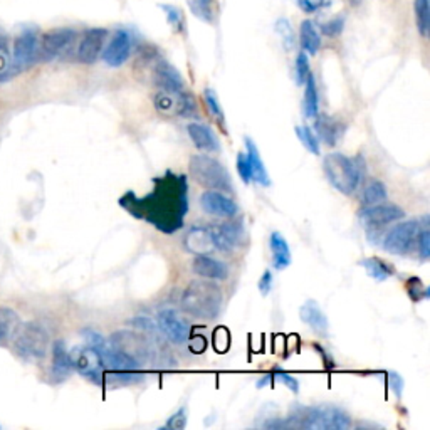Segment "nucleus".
<instances>
[{
	"label": "nucleus",
	"instance_id": "1",
	"mask_svg": "<svg viewBox=\"0 0 430 430\" xmlns=\"http://www.w3.org/2000/svg\"><path fill=\"white\" fill-rule=\"evenodd\" d=\"M120 205L131 217L152 223L156 231L173 234L182 229L188 212V182L185 175L166 170L164 175L153 178V187L147 195L138 197L126 192Z\"/></svg>",
	"mask_w": 430,
	"mask_h": 430
},
{
	"label": "nucleus",
	"instance_id": "2",
	"mask_svg": "<svg viewBox=\"0 0 430 430\" xmlns=\"http://www.w3.org/2000/svg\"><path fill=\"white\" fill-rule=\"evenodd\" d=\"M288 429L343 430L352 425V417L335 405H294L286 417Z\"/></svg>",
	"mask_w": 430,
	"mask_h": 430
},
{
	"label": "nucleus",
	"instance_id": "3",
	"mask_svg": "<svg viewBox=\"0 0 430 430\" xmlns=\"http://www.w3.org/2000/svg\"><path fill=\"white\" fill-rule=\"evenodd\" d=\"M223 302L222 289L215 283H209V281L199 279L192 281L185 288L182 294V305L183 313L197 319H215L221 314Z\"/></svg>",
	"mask_w": 430,
	"mask_h": 430
},
{
	"label": "nucleus",
	"instance_id": "4",
	"mask_svg": "<svg viewBox=\"0 0 430 430\" xmlns=\"http://www.w3.org/2000/svg\"><path fill=\"white\" fill-rule=\"evenodd\" d=\"M323 170L328 182L343 195H352L362 183L365 164L343 153H328L323 158Z\"/></svg>",
	"mask_w": 430,
	"mask_h": 430
},
{
	"label": "nucleus",
	"instance_id": "5",
	"mask_svg": "<svg viewBox=\"0 0 430 430\" xmlns=\"http://www.w3.org/2000/svg\"><path fill=\"white\" fill-rule=\"evenodd\" d=\"M188 172H190V177L199 185L205 187L207 190H219L223 192V194H232L234 192V183H232L229 170L221 161L205 155V153L190 156Z\"/></svg>",
	"mask_w": 430,
	"mask_h": 430
},
{
	"label": "nucleus",
	"instance_id": "6",
	"mask_svg": "<svg viewBox=\"0 0 430 430\" xmlns=\"http://www.w3.org/2000/svg\"><path fill=\"white\" fill-rule=\"evenodd\" d=\"M12 343L19 357L25 360H39L46 357L47 348H49V333L39 323H20Z\"/></svg>",
	"mask_w": 430,
	"mask_h": 430
},
{
	"label": "nucleus",
	"instance_id": "7",
	"mask_svg": "<svg viewBox=\"0 0 430 430\" xmlns=\"http://www.w3.org/2000/svg\"><path fill=\"white\" fill-rule=\"evenodd\" d=\"M422 227V222L415 219L397 223L385 234L383 249L393 256H407L414 249L417 235Z\"/></svg>",
	"mask_w": 430,
	"mask_h": 430
},
{
	"label": "nucleus",
	"instance_id": "8",
	"mask_svg": "<svg viewBox=\"0 0 430 430\" xmlns=\"http://www.w3.org/2000/svg\"><path fill=\"white\" fill-rule=\"evenodd\" d=\"M12 71H27L37 61H41V39L36 30H24L19 34L12 51Z\"/></svg>",
	"mask_w": 430,
	"mask_h": 430
},
{
	"label": "nucleus",
	"instance_id": "9",
	"mask_svg": "<svg viewBox=\"0 0 430 430\" xmlns=\"http://www.w3.org/2000/svg\"><path fill=\"white\" fill-rule=\"evenodd\" d=\"M360 221L367 227V231H380L381 227L402 221L405 217V210L395 204H375L367 205L360 210Z\"/></svg>",
	"mask_w": 430,
	"mask_h": 430
},
{
	"label": "nucleus",
	"instance_id": "10",
	"mask_svg": "<svg viewBox=\"0 0 430 430\" xmlns=\"http://www.w3.org/2000/svg\"><path fill=\"white\" fill-rule=\"evenodd\" d=\"M73 367L78 373H81L86 380L101 385L104 381V367L101 362L99 353L93 346H81L71 352Z\"/></svg>",
	"mask_w": 430,
	"mask_h": 430
},
{
	"label": "nucleus",
	"instance_id": "11",
	"mask_svg": "<svg viewBox=\"0 0 430 430\" xmlns=\"http://www.w3.org/2000/svg\"><path fill=\"white\" fill-rule=\"evenodd\" d=\"M76 41V30L73 29H54L46 32L41 39V59L52 61L61 58L71 51Z\"/></svg>",
	"mask_w": 430,
	"mask_h": 430
},
{
	"label": "nucleus",
	"instance_id": "12",
	"mask_svg": "<svg viewBox=\"0 0 430 430\" xmlns=\"http://www.w3.org/2000/svg\"><path fill=\"white\" fill-rule=\"evenodd\" d=\"M108 345L111 348L120 350V352L130 355L131 358L138 360L142 363V360H148L152 357V350L150 345H148L147 338H143L142 335H137V333L131 331H120L111 335L109 338Z\"/></svg>",
	"mask_w": 430,
	"mask_h": 430
},
{
	"label": "nucleus",
	"instance_id": "13",
	"mask_svg": "<svg viewBox=\"0 0 430 430\" xmlns=\"http://www.w3.org/2000/svg\"><path fill=\"white\" fill-rule=\"evenodd\" d=\"M156 326L175 345L185 343L190 336V324L175 309H161L156 314Z\"/></svg>",
	"mask_w": 430,
	"mask_h": 430
},
{
	"label": "nucleus",
	"instance_id": "14",
	"mask_svg": "<svg viewBox=\"0 0 430 430\" xmlns=\"http://www.w3.org/2000/svg\"><path fill=\"white\" fill-rule=\"evenodd\" d=\"M200 207L205 214L221 219H234L239 212V205L229 195L219 190H205L200 195Z\"/></svg>",
	"mask_w": 430,
	"mask_h": 430
},
{
	"label": "nucleus",
	"instance_id": "15",
	"mask_svg": "<svg viewBox=\"0 0 430 430\" xmlns=\"http://www.w3.org/2000/svg\"><path fill=\"white\" fill-rule=\"evenodd\" d=\"M131 47H133V44H131L130 34L126 30H116L111 41L104 47L103 61L111 68H120L130 59Z\"/></svg>",
	"mask_w": 430,
	"mask_h": 430
},
{
	"label": "nucleus",
	"instance_id": "16",
	"mask_svg": "<svg viewBox=\"0 0 430 430\" xmlns=\"http://www.w3.org/2000/svg\"><path fill=\"white\" fill-rule=\"evenodd\" d=\"M108 37L106 29H90L86 30L81 42L78 46V61L82 64H93L99 58Z\"/></svg>",
	"mask_w": 430,
	"mask_h": 430
},
{
	"label": "nucleus",
	"instance_id": "17",
	"mask_svg": "<svg viewBox=\"0 0 430 430\" xmlns=\"http://www.w3.org/2000/svg\"><path fill=\"white\" fill-rule=\"evenodd\" d=\"M153 81H155L156 86H160L164 91H168V93H180L185 86L182 74L172 64L160 58L155 59V66H153Z\"/></svg>",
	"mask_w": 430,
	"mask_h": 430
},
{
	"label": "nucleus",
	"instance_id": "18",
	"mask_svg": "<svg viewBox=\"0 0 430 430\" xmlns=\"http://www.w3.org/2000/svg\"><path fill=\"white\" fill-rule=\"evenodd\" d=\"M192 271L202 279L209 281H226L229 278V267L226 262L219 259L210 257L209 254H195L194 262H192Z\"/></svg>",
	"mask_w": 430,
	"mask_h": 430
},
{
	"label": "nucleus",
	"instance_id": "19",
	"mask_svg": "<svg viewBox=\"0 0 430 430\" xmlns=\"http://www.w3.org/2000/svg\"><path fill=\"white\" fill-rule=\"evenodd\" d=\"M187 133L195 148H199L202 153H217L221 150V142H219L217 135L205 123L190 121L187 125Z\"/></svg>",
	"mask_w": 430,
	"mask_h": 430
},
{
	"label": "nucleus",
	"instance_id": "20",
	"mask_svg": "<svg viewBox=\"0 0 430 430\" xmlns=\"http://www.w3.org/2000/svg\"><path fill=\"white\" fill-rule=\"evenodd\" d=\"M314 120L316 121L313 130L319 142L328 145V147H336V143L340 142L341 137L345 135L346 126L343 123H340L328 115H318Z\"/></svg>",
	"mask_w": 430,
	"mask_h": 430
},
{
	"label": "nucleus",
	"instance_id": "21",
	"mask_svg": "<svg viewBox=\"0 0 430 430\" xmlns=\"http://www.w3.org/2000/svg\"><path fill=\"white\" fill-rule=\"evenodd\" d=\"M300 318L301 321L313 330L318 335L326 336L328 330H330V323H328V316L324 314L321 306L318 305V301L308 300L300 309Z\"/></svg>",
	"mask_w": 430,
	"mask_h": 430
},
{
	"label": "nucleus",
	"instance_id": "22",
	"mask_svg": "<svg viewBox=\"0 0 430 430\" xmlns=\"http://www.w3.org/2000/svg\"><path fill=\"white\" fill-rule=\"evenodd\" d=\"M244 143H245V155H247L249 165H251L252 182L259 183L261 187H271V183L273 182H271L269 172H267L264 161H262V156L261 153H259L257 145L249 137L244 138Z\"/></svg>",
	"mask_w": 430,
	"mask_h": 430
},
{
	"label": "nucleus",
	"instance_id": "23",
	"mask_svg": "<svg viewBox=\"0 0 430 430\" xmlns=\"http://www.w3.org/2000/svg\"><path fill=\"white\" fill-rule=\"evenodd\" d=\"M74 370L73 367V360H71V353L68 352V348H66V343L63 340L54 341V345H52V376H54V380H66L69 375H71V371Z\"/></svg>",
	"mask_w": 430,
	"mask_h": 430
},
{
	"label": "nucleus",
	"instance_id": "24",
	"mask_svg": "<svg viewBox=\"0 0 430 430\" xmlns=\"http://www.w3.org/2000/svg\"><path fill=\"white\" fill-rule=\"evenodd\" d=\"M269 247L273 252V266L274 269L283 271L291 266V247H289L286 237L281 232H273L269 237Z\"/></svg>",
	"mask_w": 430,
	"mask_h": 430
},
{
	"label": "nucleus",
	"instance_id": "25",
	"mask_svg": "<svg viewBox=\"0 0 430 430\" xmlns=\"http://www.w3.org/2000/svg\"><path fill=\"white\" fill-rule=\"evenodd\" d=\"M20 326V318L12 308H0V346L14 340Z\"/></svg>",
	"mask_w": 430,
	"mask_h": 430
},
{
	"label": "nucleus",
	"instance_id": "26",
	"mask_svg": "<svg viewBox=\"0 0 430 430\" xmlns=\"http://www.w3.org/2000/svg\"><path fill=\"white\" fill-rule=\"evenodd\" d=\"M300 44L302 52L309 56H314L321 47V36H319V30L313 20H302L300 29Z\"/></svg>",
	"mask_w": 430,
	"mask_h": 430
},
{
	"label": "nucleus",
	"instance_id": "27",
	"mask_svg": "<svg viewBox=\"0 0 430 430\" xmlns=\"http://www.w3.org/2000/svg\"><path fill=\"white\" fill-rule=\"evenodd\" d=\"M360 266L367 271V274L370 276L371 279L379 281V283H383L388 278L395 276V269L392 264H388L387 261L380 257H367L363 261H360Z\"/></svg>",
	"mask_w": 430,
	"mask_h": 430
},
{
	"label": "nucleus",
	"instance_id": "28",
	"mask_svg": "<svg viewBox=\"0 0 430 430\" xmlns=\"http://www.w3.org/2000/svg\"><path fill=\"white\" fill-rule=\"evenodd\" d=\"M302 111L305 116L309 120H314L319 115V94L318 87H316L314 76L309 73L305 82V99H302Z\"/></svg>",
	"mask_w": 430,
	"mask_h": 430
},
{
	"label": "nucleus",
	"instance_id": "29",
	"mask_svg": "<svg viewBox=\"0 0 430 430\" xmlns=\"http://www.w3.org/2000/svg\"><path fill=\"white\" fill-rule=\"evenodd\" d=\"M387 199H388L387 185H385L383 182H380V180L373 178L367 183L365 188H363L362 204L365 205V207L367 205H375V204H381V202H387Z\"/></svg>",
	"mask_w": 430,
	"mask_h": 430
},
{
	"label": "nucleus",
	"instance_id": "30",
	"mask_svg": "<svg viewBox=\"0 0 430 430\" xmlns=\"http://www.w3.org/2000/svg\"><path fill=\"white\" fill-rule=\"evenodd\" d=\"M294 131H296V137L300 138V142L302 143V147H305L306 150L313 153V155H321V143H319V140L316 137L314 130L311 128V126L308 125L296 126Z\"/></svg>",
	"mask_w": 430,
	"mask_h": 430
},
{
	"label": "nucleus",
	"instance_id": "31",
	"mask_svg": "<svg viewBox=\"0 0 430 430\" xmlns=\"http://www.w3.org/2000/svg\"><path fill=\"white\" fill-rule=\"evenodd\" d=\"M415 8V24L419 32L424 37L429 36L430 30V4L429 0H415L414 4Z\"/></svg>",
	"mask_w": 430,
	"mask_h": 430
},
{
	"label": "nucleus",
	"instance_id": "32",
	"mask_svg": "<svg viewBox=\"0 0 430 430\" xmlns=\"http://www.w3.org/2000/svg\"><path fill=\"white\" fill-rule=\"evenodd\" d=\"M219 229H221L222 235L226 237L227 242L231 244V247L234 249L235 245L240 244V239H242V226H240L239 221H232V222H226L222 223V226H219Z\"/></svg>",
	"mask_w": 430,
	"mask_h": 430
},
{
	"label": "nucleus",
	"instance_id": "33",
	"mask_svg": "<svg viewBox=\"0 0 430 430\" xmlns=\"http://www.w3.org/2000/svg\"><path fill=\"white\" fill-rule=\"evenodd\" d=\"M192 14L199 17L200 20L212 22V0H187Z\"/></svg>",
	"mask_w": 430,
	"mask_h": 430
},
{
	"label": "nucleus",
	"instance_id": "34",
	"mask_svg": "<svg viewBox=\"0 0 430 430\" xmlns=\"http://www.w3.org/2000/svg\"><path fill=\"white\" fill-rule=\"evenodd\" d=\"M204 99H205V104H207L210 115H212L215 120L222 125V123L226 121V116H223V109L221 106V101H219L217 93H215L214 90H210V87H207V90L204 91Z\"/></svg>",
	"mask_w": 430,
	"mask_h": 430
},
{
	"label": "nucleus",
	"instance_id": "35",
	"mask_svg": "<svg viewBox=\"0 0 430 430\" xmlns=\"http://www.w3.org/2000/svg\"><path fill=\"white\" fill-rule=\"evenodd\" d=\"M407 293H409V296L412 297V301H422V300H429L430 297V291L427 286H424V283L419 278H410L407 281Z\"/></svg>",
	"mask_w": 430,
	"mask_h": 430
},
{
	"label": "nucleus",
	"instance_id": "36",
	"mask_svg": "<svg viewBox=\"0 0 430 430\" xmlns=\"http://www.w3.org/2000/svg\"><path fill=\"white\" fill-rule=\"evenodd\" d=\"M294 71H296V85L302 86L306 82V78L309 76L311 69H309V59L306 52H300L296 56V64H294Z\"/></svg>",
	"mask_w": 430,
	"mask_h": 430
},
{
	"label": "nucleus",
	"instance_id": "37",
	"mask_svg": "<svg viewBox=\"0 0 430 430\" xmlns=\"http://www.w3.org/2000/svg\"><path fill=\"white\" fill-rule=\"evenodd\" d=\"M276 32H278L281 39H283V46L286 47L288 51L293 49L296 37H294V30L291 27V24H289L286 19H279L276 22Z\"/></svg>",
	"mask_w": 430,
	"mask_h": 430
},
{
	"label": "nucleus",
	"instance_id": "38",
	"mask_svg": "<svg viewBox=\"0 0 430 430\" xmlns=\"http://www.w3.org/2000/svg\"><path fill=\"white\" fill-rule=\"evenodd\" d=\"M271 373H273V379L274 380L283 381V383L286 385V387L291 390L293 393L300 392V381H297L296 376L289 375V373L286 370H283V368H281V367H274L273 371H271Z\"/></svg>",
	"mask_w": 430,
	"mask_h": 430
},
{
	"label": "nucleus",
	"instance_id": "39",
	"mask_svg": "<svg viewBox=\"0 0 430 430\" xmlns=\"http://www.w3.org/2000/svg\"><path fill=\"white\" fill-rule=\"evenodd\" d=\"M12 73H14L12 71V58L8 54L6 42L0 41V81H6Z\"/></svg>",
	"mask_w": 430,
	"mask_h": 430
},
{
	"label": "nucleus",
	"instance_id": "40",
	"mask_svg": "<svg viewBox=\"0 0 430 430\" xmlns=\"http://www.w3.org/2000/svg\"><path fill=\"white\" fill-rule=\"evenodd\" d=\"M235 166H237V173H239L240 180H242L244 183H251L252 182L251 165H249V160H247V155H245V152L237 153Z\"/></svg>",
	"mask_w": 430,
	"mask_h": 430
},
{
	"label": "nucleus",
	"instance_id": "41",
	"mask_svg": "<svg viewBox=\"0 0 430 430\" xmlns=\"http://www.w3.org/2000/svg\"><path fill=\"white\" fill-rule=\"evenodd\" d=\"M415 245H417V249H419L420 257H422L424 261H427V259L430 257V232H429V227H422V229L419 231Z\"/></svg>",
	"mask_w": 430,
	"mask_h": 430
},
{
	"label": "nucleus",
	"instance_id": "42",
	"mask_svg": "<svg viewBox=\"0 0 430 430\" xmlns=\"http://www.w3.org/2000/svg\"><path fill=\"white\" fill-rule=\"evenodd\" d=\"M187 427V409L185 407H180V409L175 412V414L166 420L165 429L170 430H182Z\"/></svg>",
	"mask_w": 430,
	"mask_h": 430
},
{
	"label": "nucleus",
	"instance_id": "43",
	"mask_svg": "<svg viewBox=\"0 0 430 430\" xmlns=\"http://www.w3.org/2000/svg\"><path fill=\"white\" fill-rule=\"evenodd\" d=\"M343 25H345L343 17H338V19H333L328 22V24L321 25V32L324 34V36H330V37L340 36L341 30H343Z\"/></svg>",
	"mask_w": 430,
	"mask_h": 430
},
{
	"label": "nucleus",
	"instance_id": "44",
	"mask_svg": "<svg viewBox=\"0 0 430 430\" xmlns=\"http://www.w3.org/2000/svg\"><path fill=\"white\" fill-rule=\"evenodd\" d=\"M388 383H390V388H392V392L395 393V397L402 398L403 387H405V381H403V376L398 375L397 371H390L388 373Z\"/></svg>",
	"mask_w": 430,
	"mask_h": 430
},
{
	"label": "nucleus",
	"instance_id": "45",
	"mask_svg": "<svg viewBox=\"0 0 430 430\" xmlns=\"http://www.w3.org/2000/svg\"><path fill=\"white\" fill-rule=\"evenodd\" d=\"M164 11L166 12V17H168V22L173 25L175 30H182V29H183V17H182V12H180L178 8L170 7V6H164Z\"/></svg>",
	"mask_w": 430,
	"mask_h": 430
},
{
	"label": "nucleus",
	"instance_id": "46",
	"mask_svg": "<svg viewBox=\"0 0 430 430\" xmlns=\"http://www.w3.org/2000/svg\"><path fill=\"white\" fill-rule=\"evenodd\" d=\"M82 336H85L86 345L87 346H93V348H98V346H103L106 341H104V338L99 335L98 331L90 330V328H86V330H82Z\"/></svg>",
	"mask_w": 430,
	"mask_h": 430
},
{
	"label": "nucleus",
	"instance_id": "47",
	"mask_svg": "<svg viewBox=\"0 0 430 430\" xmlns=\"http://www.w3.org/2000/svg\"><path fill=\"white\" fill-rule=\"evenodd\" d=\"M257 288H259V291H261L262 296H267V294L271 293V289H273V273H271L269 269L262 273L261 279H259Z\"/></svg>",
	"mask_w": 430,
	"mask_h": 430
},
{
	"label": "nucleus",
	"instance_id": "48",
	"mask_svg": "<svg viewBox=\"0 0 430 430\" xmlns=\"http://www.w3.org/2000/svg\"><path fill=\"white\" fill-rule=\"evenodd\" d=\"M300 7L308 14H313V12L319 11L324 6V0H297Z\"/></svg>",
	"mask_w": 430,
	"mask_h": 430
},
{
	"label": "nucleus",
	"instance_id": "49",
	"mask_svg": "<svg viewBox=\"0 0 430 430\" xmlns=\"http://www.w3.org/2000/svg\"><path fill=\"white\" fill-rule=\"evenodd\" d=\"M130 324H133L135 328H140V330H145V331H153V330H155V323H153L152 319L145 318V316H138V318L131 319Z\"/></svg>",
	"mask_w": 430,
	"mask_h": 430
},
{
	"label": "nucleus",
	"instance_id": "50",
	"mask_svg": "<svg viewBox=\"0 0 430 430\" xmlns=\"http://www.w3.org/2000/svg\"><path fill=\"white\" fill-rule=\"evenodd\" d=\"M262 427L264 429H288V424H286V419L273 417V419L266 420V422L262 424Z\"/></svg>",
	"mask_w": 430,
	"mask_h": 430
},
{
	"label": "nucleus",
	"instance_id": "51",
	"mask_svg": "<svg viewBox=\"0 0 430 430\" xmlns=\"http://www.w3.org/2000/svg\"><path fill=\"white\" fill-rule=\"evenodd\" d=\"M273 380H274V379H273V373H271V371H269V373H266V375L262 376V379H259V380H257L256 387H257V388H264V387H267V385L273 383Z\"/></svg>",
	"mask_w": 430,
	"mask_h": 430
},
{
	"label": "nucleus",
	"instance_id": "52",
	"mask_svg": "<svg viewBox=\"0 0 430 430\" xmlns=\"http://www.w3.org/2000/svg\"><path fill=\"white\" fill-rule=\"evenodd\" d=\"M316 348H318L319 353L323 355V360H324V362H326V367L328 368H335L336 367L335 362H333V358L330 357V355H326V352H324V348H321V346H319V345H316Z\"/></svg>",
	"mask_w": 430,
	"mask_h": 430
},
{
	"label": "nucleus",
	"instance_id": "53",
	"mask_svg": "<svg viewBox=\"0 0 430 430\" xmlns=\"http://www.w3.org/2000/svg\"><path fill=\"white\" fill-rule=\"evenodd\" d=\"M350 2H352V4H353V6H358V4H360V2H362V0H350Z\"/></svg>",
	"mask_w": 430,
	"mask_h": 430
}]
</instances>
